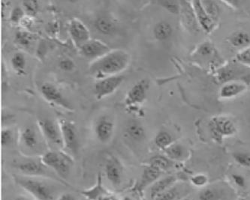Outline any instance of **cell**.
Masks as SVG:
<instances>
[{"label": "cell", "instance_id": "20", "mask_svg": "<svg viewBox=\"0 0 250 200\" xmlns=\"http://www.w3.org/2000/svg\"><path fill=\"white\" fill-rule=\"evenodd\" d=\"M175 176H168L166 177L160 178L159 180L156 181V182L153 183L150 187H149V197L152 200H154L155 198L162 193L165 192L167 189L173 187L175 183Z\"/></svg>", "mask_w": 250, "mask_h": 200}, {"label": "cell", "instance_id": "18", "mask_svg": "<svg viewBox=\"0 0 250 200\" xmlns=\"http://www.w3.org/2000/svg\"><path fill=\"white\" fill-rule=\"evenodd\" d=\"M181 4V12L182 15L183 22L190 31L198 32L199 30L198 21L195 17V12L192 8V2H180Z\"/></svg>", "mask_w": 250, "mask_h": 200}, {"label": "cell", "instance_id": "40", "mask_svg": "<svg viewBox=\"0 0 250 200\" xmlns=\"http://www.w3.org/2000/svg\"><path fill=\"white\" fill-rule=\"evenodd\" d=\"M208 179L205 175L198 174L191 179V183L195 187H204L208 184Z\"/></svg>", "mask_w": 250, "mask_h": 200}, {"label": "cell", "instance_id": "13", "mask_svg": "<svg viewBox=\"0 0 250 200\" xmlns=\"http://www.w3.org/2000/svg\"><path fill=\"white\" fill-rule=\"evenodd\" d=\"M16 167L18 170L28 177H48L47 166L42 163L35 160H27L18 164Z\"/></svg>", "mask_w": 250, "mask_h": 200}, {"label": "cell", "instance_id": "7", "mask_svg": "<svg viewBox=\"0 0 250 200\" xmlns=\"http://www.w3.org/2000/svg\"><path fill=\"white\" fill-rule=\"evenodd\" d=\"M40 91L42 94L43 98L48 102L55 104L67 110H73L72 104L64 97L61 90L53 83H43L40 87Z\"/></svg>", "mask_w": 250, "mask_h": 200}, {"label": "cell", "instance_id": "12", "mask_svg": "<svg viewBox=\"0 0 250 200\" xmlns=\"http://www.w3.org/2000/svg\"><path fill=\"white\" fill-rule=\"evenodd\" d=\"M111 51L107 44L99 39H90L80 48L83 56L93 61L100 59Z\"/></svg>", "mask_w": 250, "mask_h": 200}, {"label": "cell", "instance_id": "10", "mask_svg": "<svg viewBox=\"0 0 250 200\" xmlns=\"http://www.w3.org/2000/svg\"><path fill=\"white\" fill-rule=\"evenodd\" d=\"M68 33L72 41L78 48H81L83 44L90 40V33L84 23L78 18H73L68 24Z\"/></svg>", "mask_w": 250, "mask_h": 200}, {"label": "cell", "instance_id": "26", "mask_svg": "<svg viewBox=\"0 0 250 200\" xmlns=\"http://www.w3.org/2000/svg\"><path fill=\"white\" fill-rule=\"evenodd\" d=\"M173 164V161L169 159L167 156L161 155H154L149 161V165H151L163 172L171 169Z\"/></svg>", "mask_w": 250, "mask_h": 200}, {"label": "cell", "instance_id": "42", "mask_svg": "<svg viewBox=\"0 0 250 200\" xmlns=\"http://www.w3.org/2000/svg\"><path fill=\"white\" fill-rule=\"evenodd\" d=\"M232 179L237 187H241V188L245 187L246 180L245 178H244V176H241V175L240 174H233Z\"/></svg>", "mask_w": 250, "mask_h": 200}, {"label": "cell", "instance_id": "9", "mask_svg": "<svg viewBox=\"0 0 250 200\" xmlns=\"http://www.w3.org/2000/svg\"><path fill=\"white\" fill-rule=\"evenodd\" d=\"M38 122L39 127L47 140L51 144L58 146L63 145L62 133L60 126H57L54 121L47 117L39 118Z\"/></svg>", "mask_w": 250, "mask_h": 200}, {"label": "cell", "instance_id": "30", "mask_svg": "<svg viewBox=\"0 0 250 200\" xmlns=\"http://www.w3.org/2000/svg\"><path fill=\"white\" fill-rule=\"evenodd\" d=\"M34 40V36L28 31L19 30L15 35V42L22 47H29Z\"/></svg>", "mask_w": 250, "mask_h": 200}, {"label": "cell", "instance_id": "33", "mask_svg": "<svg viewBox=\"0 0 250 200\" xmlns=\"http://www.w3.org/2000/svg\"><path fill=\"white\" fill-rule=\"evenodd\" d=\"M22 8H23L25 13L27 16L34 18L39 10V3L38 1H23L22 2Z\"/></svg>", "mask_w": 250, "mask_h": 200}, {"label": "cell", "instance_id": "19", "mask_svg": "<svg viewBox=\"0 0 250 200\" xmlns=\"http://www.w3.org/2000/svg\"><path fill=\"white\" fill-rule=\"evenodd\" d=\"M82 195L87 200H100L106 196L110 195V192L103 186V176L99 173L96 179V183L93 187L82 190Z\"/></svg>", "mask_w": 250, "mask_h": 200}, {"label": "cell", "instance_id": "21", "mask_svg": "<svg viewBox=\"0 0 250 200\" xmlns=\"http://www.w3.org/2000/svg\"><path fill=\"white\" fill-rule=\"evenodd\" d=\"M125 134L129 140L140 142L145 138V129L143 125L135 119L128 121L125 127Z\"/></svg>", "mask_w": 250, "mask_h": 200}, {"label": "cell", "instance_id": "14", "mask_svg": "<svg viewBox=\"0 0 250 200\" xmlns=\"http://www.w3.org/2000/svg\"><path fill=\"white\" fill-rule=\"evenodd\" d=\"M114 132V123L107 116L99 118L95 126V133L99 142L107 144L111 140Z\"/></svg>", "mask_w": 250, "mask_h": 200}, {"label": "cell", "instance_id": "5", "mask_svg": "<svg viewBox=\"0 0 250 200\" xmlns=\"http://www.w3.org/2000/svg\"><path fill=\"white\" fill-rule=\"evenodd\" d=\"M125 80L124 75L118 74L98 80L95 83L93 92L96 99L102 100L115 92Z\"/></svg>", "mask_w": 250, "mask_h": 200}, {"label": "cell", "instance_id": "22", "mask_svg": "<svg viewBox=\"0 0 250 200\" xmlns=\"http://www.w3.org/2000/svg\"><path fill=\"white\" fill-rule=\"evenodd\" d=\"M21 142L26 149L36 151L39 147V140L34 128L30 126L23 127L21 133Z\"/></svg>", "mask_w": 250, "mask_h": 200}, {"label": "cell", "instance_id": "31", "mask_svg": "<svg viewBox=\"0 0 250 200\" xmlns=\"http://www.w3.org/2000/svg\"><path fill=\"white\" fill-rule=\"evenodd\" d=\"M202 5H203L205 10L207 13L210 16V18L214 20L215 22L219 18V13H220V8L217 2L215 1H201Z\"/></svg>", "mask_w": 250, "mask_h": 200}, {"label": "cell", "instance_id": "15", "mask_svg": "<svg viewBox=\"0 0 250 200\" xmlns=\"http://www.w3.org/2000/svg\"><path fill=\"white\" fill-rule=\"evenodd\" d=\"M94 27L100 34L111 36L117 32V20L108 14H101L96 18Z\"/></svg>", "mask_w": 250, "mask_h": 200}, {"label": "cell", "instance_id": "47", "mask_svg": "<svg viewBox=\"0 0 250 200\" xmlns=\"http://www.w3.org/2000/svg\"><path fill=\"white\" fill-rule=\"evenodd\" d=\"M100 200H117V199H116L114 196L110 194V195L106 196V197H103V198H102Z\"/></svg>", "mask_w": 250, "mask_h": 200}, {"label": "cell", "instance_id": "2", "mask_svg": "<svg viewBox=\"0 0 250 200\" xmlns=\"http://www.w3.org/2000/svg\"><path fill=\"white\" fill-rule=\"evenodd\" d=\"M42 162L47 168L53 169L61 179H66L69 176L72 161L65 154L54 151H47L43 155Z\"/></svg>", "mask_w": 250, "mask_h": 200}, {"label": "cell", "instance_id": "44", "mask_svg": "<svg viewBox=\"0 0 250 200\" xmlns=\"http://www.w3.org/2000/svg\"><path fill=\"white\" fill-rule=\"evenodd\" d=\"M33 23V18H31V17L26 16L24 17L22 21L21 22L20 24H21L25 29H29V27H31Z\"/></svg>", "mask_w": 250, "mask_h": 200}, {"label": "cell", "instance_id": "23", "mask_svg": "<svg viewBox=\"0 0 250 200\" xmlns=\"http://www.w3.org/2000/svg\"><path fill=\"white\" fill-rule=\"evenodd\" d=\"M245 90L246 86L243 83L230 82L223 85L219 91V95L221 98L229 99L241 94Z\"/></svg>", "mask_w": 250, "mask_h": 200}, {"label": "cell", "instance_id": "45", "mask_svg": "<svg viewBox=\"0 0 250 200\" xmlns=\"http://www.w3.org/2000/svg\"><path fill=\"white\" fill-rule=\"evenodd\" d=\"M57 200H77L76 197L73 194H69V193H64L61 194Z\"/></svg>", "mask_w": 250, "mask_h": 200}, {"label": "cell", "instance_id": "6", "mask_svg": "<svg viewBox=\"0 0 250 200\" xmlns=\"http://www.w3.org/2000/svg\"><path fill=\"white\" fill-rule=\"evenodd\" d=\"M59 126L61 127L64 146L71 153L77 155L79 143H78V130L75 124L65 119H61Z\"/></svg>", "mask_w": 250, "mask_h": 200}, {"label": "cell", "instance_id": "34", "mask_svg": "<svg viewBox=\"0 0 250 200\" xmlns=\"http://www.w3.org/2000/svg\"><path fill=\"white\" fill-rule=\"evenodd\" d=\"M158 4L161 5L169 13L177 15V14L181 12V4H180V2H176V1H159V2H158Z\"/></svg>", "mask_w": 250, "mask_h": 200}, {"label": "cell", "instance_id": "1", "mask_svg": "<svg viewBox=\"0 0 250 200\" xmlns=\"http://www.w3.org/2000/svg\"><path fill=\"white\" fill-rule=\"evenodd\" d=\"M130 62V55L124 50H111L100 59L93 61L89 72L98 80L118 75L126 69Z\"/></svg>", "mask_w": 250, "mask_h": 200}, {"label": "cell", "instance_id": "17", "mask_svg": "<svg viewBox=\"0 0 250 200\" xmlns=\"http://www.w3.org/2000/svg\"><path fill=\"white\" fill-rule=\"evenodd\" d=\"M192 5L198 25L206 33H209L213 31L216 22L207 13L202 5V2L201 1H193L192 2Z\"/></svg>", "mask_w": 250, "mask_h": 200}, {"label": "cell", "instance_id": "24", "mask_svg": "<svg viewBox=\"0 0 250 200\" xmlns=\"http://www.w3.org/2000/svg\"><path fill=\"white\" fill-rule=\"evenodd\" d=\"M173 28L168 22H159L153 28V36L159 41H164L168 39L172 36Z\"/></svg>", "mask_w": 250, "mask_h": 200}, {"label": "cell", "instance_id": "25", "mask_svg": "<svg viewBox=\"0 0 250 200\" xmlns=\"http://www.w3.org/2000/svg\"><path fill=\"white\" fill-rule=\"evenodd\" d=\"M231 45L238 48H245L250 44V36L244 31H237L230 37Z\"/></svg>", "mask_w": 250, "mask_h": 200}, {"label": "cell", "instance_id": "28", "mask_svg": "<svg viewBox=\"0 0 250 200\" xmlns=\"http://www.w3.org/2000/svg\"><path fill=\"white\" fill-rule=\"evenodd\" d=\"M155 145L162 150L166 149L167 147L173 144V137L171 133L166 130H160L158 132L155 137Z\"/></svg>", "mask_w": 250, "mask_h": 200}, {"label": "cell", "instance_id": "46", "mask_svg": "<svg viewBox=\"0 0 250 200\" xmlns=\"http://www.w3.org/2000/svg\"><path fill=\"white\" fill-rule=\"evenodd\" d=\"M13 200H32L31 199H29V197H26L24 195H18L16 196Z\"/></svg>", "mask_w": 250, "mask_h": 200}, {"label": "cell", "instance_id": "35", "mask_svg": "<svg viewBox=\"0 0 250 200\" xmlns=\"http://www.w3.org/2000/svg\"><path fill=\"white\" fill-rule=\"evenodd\" d=\"M25 15V12L22 7L16 6L12 9L11 14H10V20L13 23H21Z\"/></svg>", "mask_w": 250, "mask_h": 200}, {"label": "cell", "instance_id": "4", "mask_svg": "<svg viewBox=\"0 0 250 200\" xmlns=\"http://www.w3.org/2000/svg\"><path fill=\"white\" fill-rule=\"evenodd\" d=\"M209 130L213 140L221 144L225 137H231L237 131L234 122L225 116H216L210 119L208 124Z\"/></svg>", "mask_w": 250, "mask_h": 200}, {"label": "cell", "instance_id": "37", "mask_svg": "<svg viewBox=\"0 0 250 200\" xmlns=\"http://www.w3.org/2000/svg\"><path fill=\"white\" fill-rule=\"evenodd\" d=\"M179 195V191L175 187H171L167 189L165 192L159 194L154 200H175Z\"/></svg>", "mask_w": 250, "mask_h": 200}, {"label": "cell", "instance_id": "29", "mask_svg": "<svg viewBox=\"0 0 250 200\" xmlns=\"http://www.w3.org/2000/svg\"><path fill=\"white\" fill-rule=\"evenodd\" d=\"M166 156L171 161H181L185 155V149L181 144H174L164 150Z\"/></svg>", "mask_w": 250, "mask_h": 200}, {"label": "cell", "instance_id": "48", "mask_svg": "<svg viewBox=\"0 0 250 200\" xmlns=\"http://www.w3.org/2000/svg\"><path fill=\"white\" fill-rule=\"evenodd\" d=\"M132 200L131 197H128V196H125V197H124V200Z\"/></svg>", "mask_w": 250, "mask_h": 200}, {"label": "cell", "instance_id": "41", "mask_svg": "<svg viewBox=\"0 0 250 200\" xmlns=\"http://www.w3.org/2000/svg\"><path fill=\"white\" fill-rule=\"evenodd\" d=\"M237 60L245 65H250V47L245 48L237 55Z\"/></svg>", "mask_w": 250, "mask_h": 200}, {"label": "cell", "instance_id": "49", "mask_svg": "<svg viewBox=\"0 0 250 200\" xmlns=\"http://www.w3.org/2000/svg\"><path fill=\"white\" fill-rule=\"evenodd\" d=\"M145 200V199H141V200Z\"/></svg>", "mask_w": 250, "mask_h": 200}, {"label": "cell", "instance_id": "32", "mask_svg": "<svg viewBox=\"0 0 250 200\" xmlns=\"http://www.w3.org/2000/svg\"><path fill=\"white\" fill-rule=\"evenodd\" d=\"M221 194L219 190L211 187H207L200 191L198 200H220Z\"/></svg>", "mask_w": 250, "mask_h": 200}, {"label": "cell", "instance_id": "38", "mask_svg": "<svg viewBox=\"0 0 250 200\" xmlns=\"http://www.w3.org/2000/svg\"><path fill=\"white\" fill-rule=\"evenodd\" d=\"M13 132L11 129L5 128L1 133V144L2 147L9 146L13 142Z\"/></svg>", "mask_w": 250, "mask_h": 200}, {"label": "cell", "instance_id": "36", "mask_svg": "<svg viewBox=\"0 0 250 200\" xmlns=\"http://www.w3.org/2000/svg\"><path fill=\"white\" fill-rule=\"evenodd\" d=\"M234 161L241 166L250 167V154L247 152H235L233 154Z\"/></svg>", "mask_w": 250, "mask_h": 200}, {"label": "cell", "instance_id": "27", "mask_svg": "<svg viewBox=\"0 0 250 200\" xmlns=\"http://www.w3.org/2000/svg\"><path fill=\"white\" fill-rule=\"evenodd\" d=\"M12 69L18 74H23L26 67V59L24 54L21 52H17L12 55L11 59Z\"/></svg>", "mask_w": 250, "mask_h": 200}, {"label": "cell", "instance_id": "39", "mask_svg": "<svg viewBox=\"0 0 250 200\" xmlns=\"http://www.w3.org/2000/svg\"><path fill=\"white\" fill-rule=\"evenodd\" d=\"M59 67L63 72H71L75 70L76 65H75V62L72 59L67 58L66 57V58H63V59L60 60V62H59Z\"/></svg>", "mask_w": 250, "mask_h": 200}, {"label": "cell", "instance_id": "11", "mask_svg": "<svg viewBox=\"0 0 250 200\" xmlns=\"http://www.w3.org/2000/svg\"><path fill=\"white\" fill-rule=\"evenodd\" d=\"M106 178L114 187H119L122 184L124 178V166L115 156L109 157L104 165Z\"/></svg>", "mask_w": 250, "mask_h": 200}, {"label": "cell", "instance_id": "3", "mask_svg": "<svg viewBox=\"0 0 250 200\" xmlns=\"http://www.w3.org/2000/svg\"><path fill=\"white\" fill-rule=\"evenodd\" d=\"M15 182L23 190L37 200H51L53 190L51 186L32 177H16Z\"/></svg>", "mask_w": 250, "mask_h": 200}, {"label": "cell", "instance_id": "16", "mask_svg": "<svg viewBox=\"0 0 250 200\" xmlns=\"http://www.w3.org/2000/svg\"><path fill=\"white\" fill-rule=\"evenodd\" d=\"M163 173V171L160 169L148 164L144 169L141 179L137 184L136 190L139 192H142L146 187L151 186L156 181L159 180Z\"/></svg>", "mask_w": 250, "mask_h": 200}, {"label": "cell", "instance_id": "43", "mask_svg": "<svg viewBox=\"0 0 250 200\" xmlns=\"http://www.w3.org/2000/svg\"><path fill=\"white\" fill-rule=\"evenodd\" d=\"M199 53L202 55H205V56L211 55L212 53H213V47L209 44H202L199 48Z\"/></svg>", "mask_w": 250, "mask_h": 200}, {"label": "cell", "instance_id": "51", "mask_svg": "<svg viewBox=\"0 0 250 200\" xmlns=\"http://www.w3.org/2000/svg\"></svg>", "mask_w": 250, "mask_h": 200}, {"label": "cell", "instance_id": "50", "mask_svg": "<svg viewBox=\"0 0 250 200\" xmlns=\"http://www.w3.org/2000/svg\"></svg>", "mask_w": 250, "mask_h": 200}, {"label": "cell", "instance_id": "8", "mask_svg": "<svg viewBox=\"0 0 250 200\" xmlns=\"http://www.w3.org/2000/svg\"><path fill=\"white\" fill-rule=\"evenodd\" d=\"M149 88V82L142 79L137 82L127 93L124 104L128 108H133L142 104L146 98V93Z\"/></svg>", "mask_w": 250, "mask_h": 200}]
</instances>
